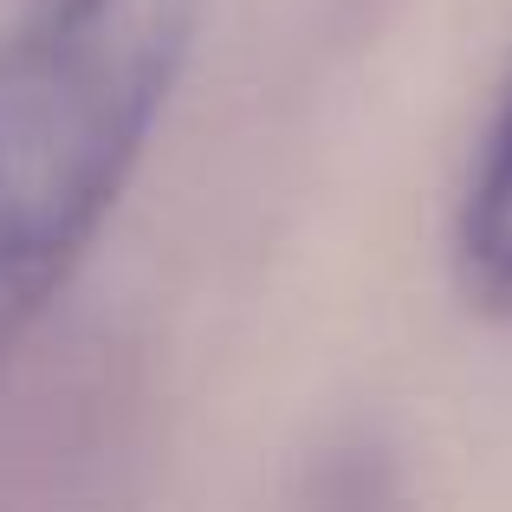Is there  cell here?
<instances>
[{"instance_id":"1","label":"cell","mask_w":512,"mask_h":512,"mask_svg":"<svg viewBox=\"0 0 512 512\" xmlns=\"http://www.w3.org/2000/svg\"><path fill=\"white\" fill-rule=\"evenodd\" d=\"M195 20L201 0H33L0 33V357L98 247Z\"/></svg>"},{"instance_id":"2","label":"cell","mask_w":512,"mask_h":512,"mask_svg":"<svg viewBox=\"0 0 512 512\" xmlns=\"http://www.w3.org/2000/svg\"><path fill=\"white\" fill-rule=\"evenodd\" d=\"M454 253H461L467 292L493 312H512V104L500 111V124H493L487 150L474 163Z\"/></svg>"},{"instance_id":"3","label":"cell","mask_w":512,"mask_h":512,"mask_svg":"<svg viewBox=\"0 0 512 512\" xmlns=\"http://www.w3.org/2000/svg\"><path fill=\"white\" fill-rule=\"evenodd\" d=\"M383 506H389V500H383V487H376L363 467H357V474H344V480H338V493L325 500V512H383Z\"/></svg>"}]
</instances>
